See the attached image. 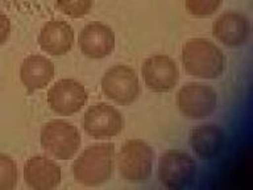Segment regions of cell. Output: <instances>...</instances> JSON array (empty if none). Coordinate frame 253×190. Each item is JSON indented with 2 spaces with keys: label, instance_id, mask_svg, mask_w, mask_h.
<instances>
[{
  "label": "cell",
  "instance_id": "277c9868",
  "mask_svg": "<svg viewBox=\"0 0 253 190\" xmlns=\"http://www.w3.org/2000/svg\"><path fill=\"white\" fill-rule=\"evenodd\" d=\"M41 145L47 153L59 160H69L78 152L81 135L77 127L65 120L46 123L41 130Z\"/></svg>",
  "mask_w": 253,
  "mask_h": 190
},
{
  "label": "cell",
  "instance_id": "4fadbf2b",
  "mask_svg": "<svg viewBox=\"0 0 253 190\" xmlns=\"http://www.w3.org/2000/svg\"><path fill=\"white\" fill-rule=\"evenodd\" d=\"M61 168L53 160L43 156L29 158L24 165V180L32 189H53L61 182Z\"/></svg>",
  "mask_w": 253,
  "mask_h": 190
},
{
  "label": "cell",
  "instance_id": "7c38bea8",
  "mask_svg": "<svg viewBox=\"0 0 253 190\" xmlns=\"http://www.w3.org/2000/svg\"><path fill=\"white\" fill-rule=\"evenodd\" d=\"M249 20L239 12H225L215 20L212 33L217 41L229 48L241 47L249 37Z\"/></svg>",
  "mask_w": 253,
  "mask_h": 190
},
{
  "label": "cell",
  "instance_id": "7a4b0ae2",
  "mask_svg": "<svg viewBox=\"0 0 253 190\" xmlns=\"http://www.w3.org/2000/svg\"><path fill=\"white\" fill-rule=\"evenodd\" d=\"M182 63L190 75L198 78H217L224 71V55L207 39L189 40L182 49Z\"/></svg>",
  "mask_w": 253,
  "mask_h": 190
},
{
  "label": "cell",
  "instance_id": "8992f818",
  "mask_svg": "<svg viewBox=\"0 0 253 190\" xmlns=\"http://www.w3.org/2000/svg\"><path fill=\"white\" fill-rule=\"evenodd\" d=\"M216 93L212 87L201 83H189L175 96L178 110L189 119H205L216 107Z\"/></svg>",
  "mask_w": 253,
  "mask_h": 190
},
{
  "label": "cell",
  "instance_id": "e0dca14e",
  "mask_svg": "<svg viewBox=\"0 0 253 190\" xmlns=\"http://www.w3.org/2000/svg\"><path fill=\"white\" fill-rule=\"evenodd\" d=\"M17 165L13 158L0 153V190H11L17 184Z\"/></svg>",
  "mask_w": 253,
  "mask_h": 190
},
{
  "label": "cell",
  "instance_id": "8fae6325",
  "mask_svg": "<svg viewBox=\"0 0 253 190\" xmlns=\"http://www.w3.org/2000/svg\"><path fill=\"white\" fill-rule=\"evenodd\" d=\"M78 44L88 58H104L114 51L115 33L106 24L90 23L79 33Z\"/></svg>",
  "mask_w": 253,
  "mask_h": 190
},
{
  "label": "cell",
  "instance_id": "6da1fadb",
  "mask_svg": "<svg viewBox=\"0 0 253 190\" xmlns=\"http://www.w3.org/2000/svg\"><path fill=\"white\" fill-rule=\"evenodd\" d=\"M115 145L112 142L91 145L79 154L73 165V174L79 184L96 186L112 176L115 166Z\"/></svg>",
  "mask_w": 253,
  "mask_h": 190
},
{
  "label": "cell",
  "instance_id": "ffe728a7",
  "mask_svg": "<svg viewBox=\"0 0 253 190\" xmlns=\"http://www.w3.org/2000/svg\"><path fill=\"white\" fill-rule=\"evenodd\" d=\"M9 32H11V21L7 17V15L0 12V45H3L7 41Z\"/></svg>",
  "mask_w": 253,
  "mask_h": 190
},
{
  "label": "cell",
  "instance_id": "ba28073f",
  "mask_svg": "<svg viewBox=\"0 0 253 190\" xmlns=\"http://www.w3.org/2000/svg\"><path fill=\"white\" fill-rule=\"evenodd\" d=\"M197 164L189 154L181 150H168L158 164V176L166 188L177 189L191 182L195 176Z\"/></svg>",
  "mask_w": 253,
  "mask_h": 190
},
{
  "label": "cell",
  "instance_id": "5bb4252c",
  "mask_svg": "<svg viewBox=\"0 0 253 190\" xmlns=\"http://www.w3.org/2000/svg\"><path fill=\"white\" fill-rule=\"evenodd\" d=\"M74 44L73 28L62 20L47 21L39 35V45L51 55L66 54Z\"/></svg>",
  "mask_w": 253,
  "mask_h": 190
},
{
  "label": "cell",
  "instance_id": "d6986e66",
  "mask_svg": "<svg viewBox=\"0 0 253 190\" xmlns=\"http://www.w3.org/2000/svg\"><path fill=\"white\" fill-rule=\"evenodd\" d=\"M59 11L70 17H83L90 12L92 0H55Z\"/></svg>",
  "mask_w": 253,
  "mask_h": 190
},
{
  "label": "cell",
  "instance_id": "30bf717a",
  "mask_svg": "<svg viewBox=\"0 0 253 190\" xmlns=\"http://www.w3.org/2000/svg\"><path fill=\"white\" fill-rule=\"evenodd\" d=\"M141 71L146 86L156 93L173 90L179 77L175 61L165 54L149 57L142 63Z\"/></svg>",
  "mask_w": 253,
  "mask_h": 190
},
{
  "label": "cell",
  "instance_id": "5b68a950",
  "mask_svg": "<svg viewBox=\"0 0 253 190\" xmlns=\"http://www.w3.org/2000/svg\"><path fill=\"white\" fill-rule=\"evenodd\" d=\"M102 90L107 98L119 104H130L138 98L140 85L136 71L126 65L112 66L102 78Z\"/></svg>",
  "mask_w": 253,
  "mask_h": 190
},
{
  "label": "cell",
  "instance_id": "ac0fdd59",
  "mask_svg": "<svg viewBox=\"0 0 253 190\" xmlns=\"http://www.w3.org/2000/svg\"><path fill=\"white\" fill-rule=\"evenodd\" d=\"M223 0H185V7L190 15L195 17H207L220 8Z\"/></svg>",
  "mask_w": 253,
  "mask_h": 190
},
{
  "label": "cell",
  "instance_id": "9c48e42d",
  "mask_svg": "<svg viewBox=\"0 0 253 190\" xmlns=\"http://www.w3.org/2000/svg\"><path fill=\"white\" fill-rule=\"evenodd\" d=\"M88 95L82 83L66 78L55 82L47 91V104L59 115L79 112L87 103Z\"/></svg>",
  "mask_w": 253,
  "mask_h": 190
},
{
  "label": "cell",
  "instance_id": "3957f363",
  "mask_svg": "<svg viewBox=\"0 0 253 190\" xmlns=\"http://www.w3.org/2000/svg\"><path fill=\"white\" fill-rule=\"evenodd\" d=\"M153 150L145 142L132 139L123 144L118 154L119 173L126 182L140 184L152 173Z\"/></svg>",
  "mask_w": 253,
  "mask_h": 190
},
{
  "label": "cell",
  "instance_id": "52a82bcc",
  "mask_svg": "<svg viewBox=\"0 0 253 190\" xmlns=\"http://www.w3.org/2000/svg\"><path fill=\"white\" fill-rule=\"evenodd\" d=\"M82 127L95 139L114 138L122 132L124 119L115 107L106 103H96L84 112Z\"/></svg>",
  "mask_w": 253,
  "mask_h": 190
},
{
  "label": "cell",
  "instance_id": "2e32d148",
  "mask_svg": "<svg viewBox=\"0 0 253 190\" xmlns=\"http://www.w3.org/2000/svg\"><path fill=\"white\" fill-rule=\"evenodd\" d=\"M190 144L201 158H213L220 153L224 145V132L216 124H203L195 127L190 136Z\"/></svg>",
  "mask_w": 253,
  "mask_h": 190
},
{
  "label": "cell",
  "instance_id": "9a60e30c",
  "mask_svg": "<svg viewBox=\"0 0 253 190\" xmlns=\"http://www.w3.org/2000/svg\"><path fill=\"white\" fill-rule=\"evenodd\" d=\"M54 77V65L39 54L28 55L20 66V79L28 93L43 89Z\"/></svg>",
  "mask_w": 253,
  "mask_h": 190
}]
</instances>
